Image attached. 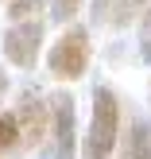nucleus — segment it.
Returning a JSON list of instances; mask_svg holds the SVG:
<instances>
[{"label": "nucleus", "mask_w": 151, "mask_h": 159, "mask_svg": "<svg viewBox=\"0 0 151 159\" xmlns=\"http://www.w3.org/2000/svg\"><path fill=\"white\" fill-rule=\"evenodd\" d=\"M39 47H43V23L27 16L23 23H16L4 35V58L20 70H31L35 58H39Z\"/></svg>", "instance_id": "obj_4"}, {"label": "nucleus", "mask_w": 151, "mask_h": 159, "mask_svg": "<svg viewBox=\"0 0 151 159\" xmlns=\"http://www.w3.org/2000/svg\"><path fill=\"white\" fill-rule=\"evenodd\" d=\"M8 89V78H4V70H0V93H4Z\"/></svg>", "instance_id": "obj_13"}, {"label": "nucleus", "mask_w": 151, "mask_h": 159, "mask_svg": "<svg viewBox=\"0 0 151 159\" xmlns=\"http://www.w3.org/2000/svg\"><path fill=\"white\" fill-rule=\"evenodd\" d=\"M113 4L116 0H93V23H105L109 12H113Z\"/></svg>", "instance_id": "obj_12"}, {"label": "nucleus", "mask_w": 151, "mask_h": 159, "mask_svg": "<svg viewBox=\"0 0 151 159\" xmlns=\"http://www.w3.org/2000/svg\"><path fill=\"white\" fill-rule=\"evenodd\" d=\"M51 132H54V155L51 159H74V152H78V109H74L70 93H54Z\"/></svg>", "instance_id": "obj_3"}, {"label": "nucleus", "mask_w": 151, "mask_h": 159, "mask_svg": "<svg viewBox=\"0 0 151 159\" xmlns=\"http://www.w3.org/2000/svg\"><path fill=\"white\" fill-rule=\"evenodd\" d=\"M144 4H147V0H116V4H113V12H109V20H113V23H128L132 16L144 8Z\"/></svg>", "instance_id": "obj_9"}, {"label": "nucleus", "mask_w": 151, "mask_h": 159, "mask_svg": "<svg viewBox=\"0 0 151 159\" xmlns=\"http://www.w3.org/2000/svg\"><path fill=\"white\" fill-rule=\"evenodd\" d=\"M39 8H43V0H12V4H8V16H12V20H27Z\"/></svg>", "instance_id": "obj_10"}, {"label": "nucleus", "mask_w": 151, "mask_h": 159, "mask_svg": "<svg viewBox=\"0 0 151 159\" xmlns=\"http://www.w3.org/2000/svg\"><path fill=\"white\" fill-rule=\"evenodd\" d=\"M12 148H20V124H16V113H0V159Z\"/></svg>", "instance_id": "obj_7"}, {"label": "nucleus", "mask_w": 151, "mask_h": 159, "mask_svg": "<svg viewBox=\"0 0 151 159\" xmlns=\"http://www.w3.org/2000/svg\"><path fill=\"white\" fill-rule=\"evenodd\" d=\"M120 159H151V124L147 120H132L128 124V136H124V152Z\"/></svg>", "instance_id": "obj_6"}, {"label": "nucleus", "mask_w": 151, "mask_h": 159, "mask_svg": "<svg viewBox=\"0 0 151 159\" xmlns=\"http://www.w3.org/2000/svg\"><path fill=\"white\" fill-rule=\"evenodd\" d=\"M140 58L151 62V8H147L144 23H140Z\"/></svg>", "instance_id": "obj_11"}, {"label": "nucleus", "mask_w": 151, "mask_h": 159, "mask_svg": "<svg viewBox=\"0 0 151 159\" xmlns=\"http://www.w3.org/2000/svg\"><path fill=\"white\" fill-rule=\"evenodd\" d=\"M47 66H51L54 78H62V82H74V78L85 74V66H89V31L85 27H70L66 35L58 39V43L51 47V54H47Z\"/></svg>", "instance_id": "obj_2"}, {"label": "nucleus", "mask_w": 151, "mask_h": 159, "mask_svg": "<svg viewBox=\"0 0 151 159\" xmlns=\"http://www.w3.org/2000/svg\"><path fill=\"white\" fill-rule=\"evenodd\" d=\"M16 124H20V144L23 148H39L43 136L51 132V105L39 93H23L16 105Z\"/></svg>", "instance_id": "obj_5"}, {"label": "nucleus", "mask_w": 151, "mask_h": 159, "mask_svg": "<svg viewBox=\"0 0 151 159\" xmlns=\"http://www.w3.org/2000/svg\"><path fill=\"white\" fill-rule=\"evenodd\" d=\"M82 4H85V0H51V16L58 23H70L78 12H82Z\"/></svg>", "instance_id": "obj_8"}, {"label": "nucleus", "mask_w": 151, "mask_h": 159, "mask_svg": "<svg viewBox=\"0 0 151 159\" xmlns=\"http://www.w3.org/2000/svg\"><path fill=\"white\" fill-rule=\"evenodd\" d=\"M116 136H120V101L109 85H97L93 89V116L89 128H85V144L82 155L85 159H109L116 148Z\"/></svg>", "instance_id": "obj_1"}]
</instances>
